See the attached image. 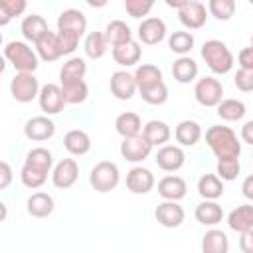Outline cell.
<instances>
[{
	"instance_id": "cell-1",
	"label": "cell",
	"mask_w": 253,
	"mask_h": 253,
	"mask_svg": "<svg viewBox=\"0 0 253 253\" xmlns=\"http://www.w3.org/2000/svg\"><path fill=\"white\" fill-rule=\"evenodd\" d=\"M206 142L217 160H231V158H239L241 154V142L237 140L235 130L229 126L211 125L206 130Z\"/></svg>"
},
{
	"instance_id": "cell-2",
	"label": "cell",
	"mask_w": 253,
	"mask_h": 253,
	"mask_svg": "<svg viewBox=\"0 0 253 253\" xmlns=\"http://www.w3.org/2000/svg\"><path fill=\"white\" fill-rule=\"evenodd\" d=\"M200 53H202V59L206 61V65L210 67V71L215 73V75H225L233 69V63H235L233 53L227 47V43L221 42V40L204 42Z\"/></svg>"
},
{
	"instance_id": "cell-3",
	"label": "cell",
	"mask_w": 253,
	"mask_h": 253,
	"mask_svg": "<svg viewBox=\"0 0 253 253\" xmlns=\"http://www.w3.org/2000/svg\"><path fill=\"white\" fill-rule=\"evenodd\" d=\"M4 57L12 63L16 73H34L40 65L38 53L26 43V42H8L4 45Z\"/></svg>"
},
{
	"instance_id": "cell-4",
	"label": "cell",
	"mask_w": 253,
	"mask_h": 253,
	"mask_svg": "<svg viewBox=\"0 0 253 253\" xmlns=\"http://www.w3.org/2000/svg\"><path fill=\"white\" fill-rule=\"evenodd\" d=\"M119 182H121L119 166L115 162H111V160L97 162L89 172V184L99 194H107V192L115 190L119 186Z\"/></svg>"
},
{
	"instance_id": "cell-5",
	"label": "cell",
	"mask_w": 253,
	"mask_h": 253,
	"mask_svg": "<svg viewBox=\"0 0 253 253\" xmlns=\"http://www.w3.org/2000/svg\"><path fill=\"white\" fill-rule=\"evenodd\" d=\"M194 97L202 107H217L223 101V85L219 79L206 75V77L196 81Z\"/></svg>"
},
{
	"instance_id": "cell-6",
	"label": "cell",
	"mask_w": 253,
	"mask_h": 253,
	"mask_svg": "<svg viewBox=\"0 0 253 253\" xmlns=\"http://www.w3.org/2000/svg\"><path fill=\"white\" fill-rule=\"evenodd\" d=\"M40 81L34 73H16L10 81V93L18 103H30L40 97Z\"/></svg>"
},
{
	"instance_id": "cell-7",
	"label": "cell",
	"mask_w": 253,
	"mask_h": 253,
	"mask_svg": "<svg viewBox=\"0 0 253 253\" xmlns=\"http://www.w3.org/2000/svg\"><path fill=\"white\" fill-rule=\"evenodd\" d=\"M152 144L142 136V132L140 134H136V136H130V138H123V142H121V146H119V152H121V156L125 158V160H128V162H142V160H146L148 156H150V152H152Z\"/></svg>"
},
{
	"instance_id": "cell-8",
	"label": "cell",
	"mask_w": 253,
	"mask_h": 253,
	"mask_svg": "<svg viewBox=\"0 0 253 253\" xmlns=\"http://www.w3.org/2000/svg\"><path fill=\"white\" fill-rule=\"evenodd\" d=\"M178 20L182 22L184 28L188 30H200L208 22V10L206 4L198 0H188L180 10H178Z\"/></svg>"
},
{
	"instance_id": "cell-9",
	"label": "cell",
	"mask_w": 253,
	"mask_h": 253,
	"mask_svg": "<svg viewBox=\"0 0 253 253\" xmlns=\"http://www.w3.org/2000/svg\"><path fill=\"white\" fill-rule=\"evenodd\" d=\"M79 178V164L75 158H63L59 160L51 170V182L59 190L71 188Z\"/></svg>"
},
{
	"instance_id": "cell-10",
	"label": "cell",
	"mask_w": 253,
	"mask_h": 253,
	"mask_svg": "<svg viewBox=\"0 0 253 253\" xmlns=\"http://www.w3.org/2000/svg\"><path fill=\"white\" fill-rule=\"evenodd\" d=\"M57 32L81 38L87 32V18L77 8H67L57 16Z\"/></svg>"
},
{
	"instance_id": "cell-11",
	"label": "cell",
	"mask_w": 253,
	"mask_h": 253,
	"mask_svg": "<svg viewBox=\"0 0 253 253\" xmlns=\"http://www.w3.org/2000/svg\"><path fill=\"white\" fill-rule=\"evenodd\" d=\"M24 134L28 140L34 142H43L49 140L55 134V123L47 117V115H40V117H32L26 121L24 125Z\"/></svg>"
},
{
	"instance_id": "cell-12",
	"label": "cell",
	"mask_w": 253,
	"mask_h": 253,
	"mask_svg": "<svg viewBox=\"0 0 253 253\" xmlns=\"http://www.w3.org/2000/svg\"><path fill=\"white\" fill-rule=\"evenodd\" d=\"M156 164L164 172H178L186 164V152L178 144H164L156 152Z\"/></svg>"
},
{
	"instance_id": "cell-13",
	"label": "cell",
	"mask_w": 253,
	"mask_h": 253,
	"mask_svg": "<svg viewBox=\"0 0 253 253\" xmlns=\"http://www.w3.org/2000/svg\"><path fill=\"white\" fill-rule=\"evenodd\" d=\"M154 217H156V221H158L162 227L174 229V227H180V225H182V221H184V217H186V211H184V208H182L178 202H168V200H164V202H160V204L156 206Z\"/></svg>"
},
{
	"instance_id": "cell-14",
	"label": "cell",
	"mask_w": 253,
	"mask_h": 253,
	"mask_svg": "<svg viewBox=\"0 0 253 253\" xmlns=\"http://www.w3.org/2000/svg\"><path fill=\"white\" fill-rule=\"evenodd\" d=\"M109 89H111V95L119 101H130L134 97V93L138 91L134 75L128 73V71H115L111 75Z\"/></svg>"
},
{
	"instance_id": "cell-15",
	"label": "cell",
	"mask_w": 253,
	"mask_h": 253,
	"mask_svg": "<svg viewBox=\"0 0 253 253\" xmlns=\"http://www.w3.org/2000/svg\"><path fill=\"white\" fill-rule=\"evenodd\" d=\"M38 103H40V109H42L47 117L61 113L63 107H65V99H63V93H61V85L45 83V85L42 87V91H40Z\"/></svg>"
},
{
	"instance_id": "cell-16",
	"label": "cell",
	"mask_w": 253,
	"mask_h": 253,
	"mask_svg": "<svg viewBox=\"0 0 253 253\" xmlns=\"http://www.w3.org/2000/svg\"><path fill=\"white\" fill-rule=\"evenodd\" d=\"M138 40L146 45H156L166 38V22L158 16H150L144 18L138 24Z\"/></svg>"
},
{
	"instance_id": "cell-17",
	"label": "cell",
	"mask_w": 253,
	"mask_h": 253,
	"mask_svg": "<svg viewBox=\"0 0 253 253\" xmlns=\"http://www.w3.org/2000/svg\"><path fill=\"white\" fill-rule=\"evenodd\" d=\"M154 174L144 166H134L126 172V190L130 194H148L154 188Z\"/></svg>"
},
{
	"instance_id": "cell-18",
	"label": "cell",
	"mask_w": 253,
	"mask_h": 253,
	"mask_svg": "<svg viewBox=\"0 0 253 253\" xmlns=\"http://www.w3.org/2000/svg\"><path fill=\"white\" fill-rule=\"evenodd\" d=\"M186 190H188L186 180L176 174H168L158 182V194L162 196V200L168 202H180L186 196Z\"/></svg>"
},
{
	"instance_id": "cell-19",
	"label": "cell",
	"mask_w": 253,
	"mask_h": 253,
	"mask_svg": "<svg viewBox=\"0 0 253 253\" xmlns=\"http://www.w3.org/2000/svg\"><path fill=\"white\" fill-rule=\"evenodd\" d=\"M36 53L40 59L51 63L55 59H59L63 53H61V45H59V36L55 32H45L38 42H36Z\"/></svg>"
},
{
	"instance_id": "cell-20",
	"label": "cell",
	"mask_w": 253,
	"mask_h": 253,
	"mask_svg": "<svg viewBox=\"0 0 253 253\" xmlns=\"http://www.w3.org/2000/svg\"><path fill=\"white\" fill-rule=\"evenodd\" d=\"M227 225L237 233H245L253 229V204H241L233 208L227 213Z\"/></svg>"
},
{
	"instance_id": "cell-21",
	"label": "cell",
	"mask_w": 253,
	"mask_h": 253,
	"mask_svg": "<svg viewBox=\"0 0 253 253\" xmlns=\"http://www.w3.org/2000/svg\"><path fill=\"white\" fill-rule=\"evenodd\" d=\"M113 59L115 63H119L121 67H132L140 61V55H142V47L136 40H130L126 43H121L117 47H113Z\"/></svg>"
},
{
	"instance_id": "cell-22",
	"label": "cell",
	"mask_w": 253,
	"mask_h": 253,
	"mask_svg": "<svg viewBox=\"0 0 253 253\" xmlns=\"http://www.w3.org/2000/svg\"><path fill=\"white\" fill-rule=\"evenodd\" d=\"M63 146L71 156H83L91 150V136L81 128H71L63 136Z\"/></svg>"
},
{
	"instance_id": "cell-23",
	"label": "cell",
	"mask_w": 253,
	"mask_h": 253,
	"mask_svg": "<svg viewBox=\"0 0 253 253\" xmlns=\"http://www.w3.org/2000/svg\"><path fill=\"white\" fill-rule=\"evenodd\" d=\"M174 136L180 146H194L202 138V126H200V123L190 121V119L180 121L174 128Z\"/></svg>"
},
{
	"instance_id": "cell-24",
	"label": "cell",
	"mask_w": 253,
	"mask_h": 253,
	"mask_svg": "<svg viewBox=\"0 0 253 253\" xmlns=\"http://www.w3.org/2000/svg\"><path fill=\"white\" fill-rule=\"evenodd\" d=\"M53 198L45 192H34L26 202V210L32 217H47L53 213Z\"/></svg>"
},
{
	"instance_id": "cell-25",
	"label": "cell",
	"mask_w": 253,
	"mask_h": 253,
	"mask_svg": "<svg viewBox=\"0 0 253 253\" xmlns=\"http://www.w3.org/2000/svg\"><path fill=\"white\" fill-rule=\"evenodd\" d=\"M196 219L202 223V225H208V227H215L221 219H223V210L217 202H211V200H204L202 204L196 206V211H194Z\"/></svg>"
},
{
	"instance_id": "cell-26",
	"label": "cell",
	"mask_w": 253,
	"mask_h": 253,
	"mask_svg": "<svg viewBox=\"0 0 253 253\" xmlns=\"http://www.w3.org/2000/svg\"><path fill=\"white\" fill-rule=\"evenodd\" d=\"M20 32H22L24 40L36 43L45 32H49V28H47V22H45L43 16H40V14H30V16H26V18L22 20Z\"/></svg>"
},
{
	"instance_id": "cell-27",
	"label": "cell",
	"mask_w": 253,
	"mask_h": 253,
	"mask_svg": "<svg viewBox=\"0 0 253 253\" xmlns=\"http://www.w3.org/2000/svg\"><path fill=\"white\" fill-rule=\"evenodd\" d=\"M170 126L164 121L152 119L142 126V136L152 144V146H164L170 140Z\"/></svg>"
},
{
	"instance_id": "cell-28",
	"label": "cell",
	"mask_w": 253,
	"mask_h": 253,
	"mask_svg": "<svg viewBox=\"0 0 253 253\" xmlns=\"http://www.w3.org/2000/svg\"><path fill=\"white\" fill-rule=\"evenodd\" d=\"M202 253H229V237L225 231L211 227L202 237Z\"/></svg>"
},
{
	"instance_id": "cell-29",
	"label": "cell",
	"mask_w": 253,
	"mask_h": 253,
	"mask_svg": "<svg viewBox=\"0 0 253 253\" xmlns=\"http://www.w3.org/2000/svg\"><path fill=\"white\" fill-rule=\"evenodd\" d=\"M115 130L123 136V138H130V136H136L140 134L142 130V121L136 113L132 111H126V113H121L117 119H115Z\"/></svg>"
},
{
	"instance_id": "cell-30",
	"label": "cell",
	"mask_w": 253,
	"mask_h": 253,
	"mask_svg": "<svg viewBox=\"0 0 253 253\" xmlns=\"http://www.w3.org/2000/svg\"><path fill=\"white\" fill-rule=\"evenodd\" d=\"M132 75H134V81H136L138 91L148 89V87H152L156 83H162V71L154 63H142V65H138Z\"/></svg>"
},
{
	"instance_id": "cell-31",
	"label": "cell",
	"mask_w": 253,
	"mask_h": 253,
	"mask_svg": "<svg viewBox=\"0 0 253 253\" xmlns=\"http://www.w3.org/2000/svg\"><path fill=\"white\" fill-rule=\"evenodd\" d=\"M198 194L204 200L215 202L217 198L223 196V180L217 174H204L198 180Z\"/></svg>"
},
{
	"instance_id": "cell-32",
	"label": "cell",
	"mask_w": 253,
	"mask_h": 253,
	"mask_svg": "<svg viewBox=\"0 0 253 253\" xmlns=\"http://www.w3.org/2000/svg\"><path fill=\"white\" fill-rule=\"evenodd\" d=\"M172 75L178 83H192L196 81L198 77V63L196 59L184 55V57H178L174 63H172Z\"/></svg>"
},
{
	"instance_id": "cell-33",
	"label": "cell",
	"mask_w": 253,
	"mask_h": 253,
	"mask_svg": "<svg viewBox=\"0 0 253 253\" xmlns=\"http://www.w3.org/2000/svg\"><path fill=\"white\" fill-rule=\"evenodd\" d=\"M105 38H107V42L113 47H117L121 43L130 42L132 40V32H130V28H128L126 22H123V20H111L107 24V28H105Z\"/></svg>"
},
{
	"instance_id": "cell-34",
	"label": "cell",
	"mask_w": 253,
	"mask_h": 253,
	"mask_svg": "<svg viewBox=\"0 0 253 253\" xmlns=\"http://www.w3.org/2000/svg\"><path fill=\"white\" fill-rule=\"evenodd\" d=\"M215 109H217V111H215L217 117H219L221 121H227V123L241 121V119L245 117V113H247L245 103L239 101V99H223Z\"/></svg>"
},
{
	"instance_id": "cell-35",
	"label": "cell",
	"mask_w": 253,
	"mask_h": 253,
	"mask_svg": "<svg viewBox=\"0 0 253 253\" xmlns=\"http://www.w3.org/2000/svg\"><path fill=\"white\" fill-rule=\"evenodd\" d=\"M107 47H109V42L105 38V32H89L83 42L85 55L91 59H101L107 53Z\"/></svg>"
},
{
	"instance_id": "cell-36",
	"label": "cell",
	"mask_w": 253,
	"mask_h": 253,
	"mask_svg": "<svg viewBox=\"0 0 253 253\" xmlns=\"http://www.w3.org/2000/svg\"><path fill=\"white\" fill-rule=\"evenodd\" d=\"M61 85V93L65 99V105H79L85 103L89 97V87L87 83L81 81H69V83H59Z\"/></svg>"
},
{
	"instance_id": "cell-37",
	"label": "cell",
	"mask_w": 253,
	"mask_h": 253,
	"mask_svg": "<svg viewBox=\"0 0 253 253\" xmlns=\"http://www.w3.org/2000/svg\"><path fill=\"white\" fill-rule=\"evenodd\" d=\"M87 73V63L83 57H69L61 71H59V81L61 83H69V81H81Z\"/></svg>"
},
{
	"instance_id": "cell-38",
	"label": "cell",
	"mask_w": 253,
	"mask_h": 253,
	"mask_svg": "<svg viewBox=\"0 0 253 253\" xmlns=\"http://www.w3.org/2000/svg\"><path fill=\"white\" fill-rule=\"evenodd\" d=\"M24 164H28V166H32V168H38V170L49 174V170H51V166H53V156H51V152H49L47 148L36 146V148H32V150L26 154Z\"/></svg>"
},
{
	"instance_id": "cell-39",
	"label": "cell",
	"mask_w": 253,
	"mask_h": 253,
	"mask_svg": "<svg viewBox=\"0 0 253 253\" xmlns=\"http://www.w3.org/2000/svg\"><path fill=\"white\" fill-rule=\"evenodd\" d=\"M194 43H196L194 36H192L190 32H184V30L172 32V34L168 36V47H170V51L178 53L180 57H184L186 53H190L192 47H194Z\"/></svg>"
},
{
	"instance_id": "cell-40",
	"label": "cell",
	"mask_w": 253,
	"mask_h": 253,
	"mask_svg": "<svg viewBox=\"0 0 253 253\" xmlns=\"http://www.w3.org/2000/svg\"><path fill=\"white\" fill-rule=\"evenodd\" d=\"M235 8L237 4L233 0H210L208 2V12L219 22L231 20V16L235 14Z\"/></svg>"
},
{
	"instance_id": "cell-41",
	"label": "cell",
	"mask_w": 253,
	"mask_h": 253,
	"mask_svg": "<svg viewBox=\"0 0 253 253\" xmlns=\"http://www.w3.org/2000/svg\"><path fill=\"white\" fill-rule=\"evenodd\" d=\"M20 180H22V184H24L26 188L38 190V188H42V186L45 184L47 172H42V170H38V168H32V166L24 164L22 170H20Z\"/></svg>"
},
{
	"instance_id": "cell-42",
	"label": "cell",
	"mask_w": 253,
	"mask_h": 253,
	"mask_svg": "<svg viewBox=\"0 0 253 253\" xmlns=\"http://www.w3.org/2000/svg\"><path fill=\"white\" fill-rule=\"evenodd\" d=\"M28 8L26 0H2L0 2V26H6L12 18L24 14Z\"/></svg>"
},
{
	"instance_id": "cell-43",
	"label": "cell",
	"mask_w": 253,
	"mask_h": 253,
	"mask_svg": "<svg viewBox=\"0 0 253 253\" xmlns=\"http://www.w3.org/2000/svg\"><path fill=\"white\" fill-rule=\"evenodd\" d=\"M138 93H140L142 101L148 103V105H164L168 101V87H166L164 81L162 83H156V85H152L148 89H142Z\"/></svg>"
},
{
	"instance_id": "cell-44",
	"label": "cell",
	"mask_w": 253,
	"mask_h": 253,
	"mask_svg": "<svg viewBox=\"0 0 253 253\" xmlns=\"http://www.w3.org/2000/svg\"><path fill=\"white\" fill-rule=\"evenodd\" d=\"M241 172V162L239 158H231V160H217V168L215 174L223 180V182H231L239 176Z\"/></svg>"
},
{
	"instance_id": "cell-45",
	"label": "cell",
	"mask_w": 253,
	"mask_h": 253,
	"mask_svg": "<svg viewBox=\"0 0 253 253\" xmlns=\"http://www.w3.org/2000/svg\"><path fill=\"white\" fill-rule=\"evenodd\" d=\"M152 0H125V10L130 18H142L152 10Z\"/></svg>"
},
{
	"instance_id": "cell-46",
	"label": "cell",
	"mask_w": 253,
	"mask_h": 253,
	"mask_svg": "<svg viewBox=\"0 0 253 253\" xmlns=\"http://www.w3.org/2000/svg\"><path fill=\"white\" fill-rule=\"evenodd\" d=\"M233 85L243 93L253 91V69H239L233 77Z\"/></svg>"
},
{
	"instance_id": "cell-47",
	"label": "cell",
	"mask_w": 253,
	"mask_h": 253,
	"mask_svg": "<svg viewBox=\"0 0 253 253\" xmlns=\"http://www.w3.org/2000/svg\"><path fill=\"white\" fill-rule=\"evenodd\" d=\"M57 36H59L61 53L63 55H71L77 49V45H79V38L77 36H71V34H61V32H57Z\"/></svg>"
},
{
	"instance_id": "cell-48",
	"label": "cell",
	"mask_w": 253,
	"mask_h": 253,
	"mask_svg": "<svg viewBox=\"0 0 253 253\" xmlns=\"http://www.w3.org/2000/svg\"><path fill=\"white\" fill-rule=\"evenodd\" d=\"M239 61V69H253V47H243L237 55Z\"/></svg>"
},
{
	"instance_id": "cell-49",
	"label": "cell",
	"mask_w": 253,
	"mask_h": 253,
	"mask_svg": "<svg viewBox=\"0 0 253 253\" xmlns=\"http://www.w3.org/2000/svg\"><path fill=\"white\" fill-rule=\"evenodd\" d=\"M0 176H2V180H0V188L6 190V188L10 186V182H12V168H10V164H8L6 160L0 162Z\"/></svg>"
},
{
	"instance_id": "cell-50",
	"label": "cell",
	"mask_w": 253,
	"mask_h": 253,
	"mask_svg": "<svg viewBox=\"0 0 253 253\" xmlns=\"http://www.w3.org/2000/svg\"><path fill=\"white\" fill-rule=\"evenodd\" d=\"M239 249H241V253H253V229L241 233V237H239Z\"/></svg>"
},
{
	"instance_id": "cell-51",
	"label": "cell",
	"mask_w": 253,
	"mask_h": 253,
	"mask_svg": "<svg viewBox=\"0 0 253 253\" xmlns=\"http://www.w3.org/2000/svg\"><path fill=\"white\" fill-rule=\"evenodd\" d=\"M241 194H243L249 202H253V174L245 176V180L241 182Z\"/></svg>"
},
{
	"instance_id": "cell-52",
	"label": "cell",
	"mask_w": 253,
	"mask_h": 253,
	"mask_svg": "<svg viewBox=\"0 0 253 253\" xmlns=\"http://www.w3.org/2000/svg\"><path fill=\"white\" fill-rule=\"evenodd\" d=\"M241 140L253 146V121L243 123V126H241Z\"/></svg>"
},
{
	"instance_id": "cell-53",
	"label": "cell",
	"mask_w": 253,
	"mask_h": 253,
	"mask_svg": "<svg viewBox=\"0 0 253 253\" xmlns=\"http://www.w3.org/2000/svg\"><path fill=\"white\" fill-rule=\"evenodd\" d=\"M186 2H188V0H166V4H168L170 8H176V10H180Z\"/></svg>"
},
{
	"instance_id": "cell-54",
	"label": "cell",
	"mask_w": 253,
	"mask_h": 253,
	"mask_svg": "<svg viewBox=\"0 0 253 253\" xmlns=\"http://www.w3.org/2000/svg\"><path fill=\"white\" fill-rule=\"evenodd\" d=\"M251 47H253V34H251Z\"/></svg>"
},
{
	"instance_id": "cell-55",
	"label": "cell",
	"mask_w": 253,
	"mask_h": 253,
	"mask_svg": "<svg viewBox=\"0 0 253 253\" xmlns=\"http://www.w3.org/2000/svg\"><path fill=\"white\" fill-rule=\"evenodd\" d=\"M251 162H253V152H251Z\"/></svg>"
}]
</instances>
